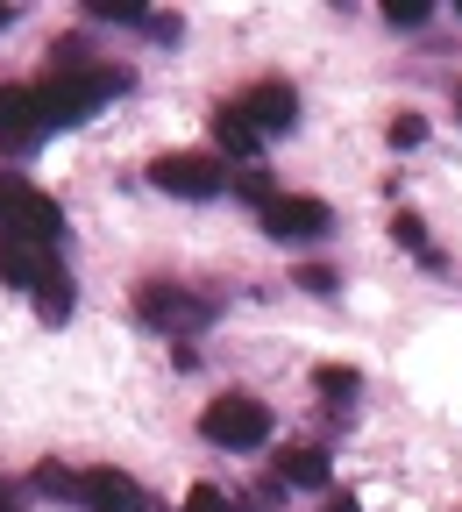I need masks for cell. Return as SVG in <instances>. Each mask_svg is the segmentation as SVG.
Instances as JSON below:
<instances>
[{
    "mask_svg": "<svg viewBox=\"0 0 462 512\" xmlns=\"http://www.w3.org/2000/svg\"><path fill=\"white\" fill-rule=\"evenodd\" d=\"M121 86H128V72H121V64H79L72 50H57V64L36 79L43 128H72V121H86V114H93V107H107Z\"/></svg>",
    "mask_w": 462,
    "mask_h": 512,
    "instance_id": "6da1fadb",
    "label": "cell"
},
{
    "mask_svg": "<svg viewBox=\"0 0 462 512\" xmlns=\"http://www.w3.org/2000/svg\"><path fill=\"white\" fill-rule=\"evenodd\" d=\"M292 128H299V93L285 79H256L249 93H235V100L214 107V136L235 157H249L263 136H292Z\"/></svg>",
    "mask_w": 462,
    "mask_h": 512,
    "instance_id": "7a4b0ae2",
    "label": "cell"
},
{
    "mask_svg": "<svg viewBox=\"0 0 462 512\" xmlns=\"http://www.w3.org/2000/svg\"><path fill=\"white\" fill-rule=\"evenodd\" d=\"M200 434L214 448H263L271 441V406H263L256 392H221V399H207Z\"/></svg>",
    "mask_w": 462,
    "mask_h": 512,
    "instance_id": "3957f363",
    "label": "cell"
},
{
    "mask_svg": "<svg viewBox=\"0 0 462 512\" xmlns=\"http://www.w3.org/2000/svg\"><path fill=\"white\" fill-rule=\"evenodd\" d=\"M136 313H143V328H157V335H200L207 320H214V299H200V292H185V285H164V278H150L143 292H136Z\"/></svg>",
    "mask_w": 462,
    "mask_h": 512,
    "instance_id": "277c9868",
    "label": "cell"
},
{
    "mask_svg": "<svg viewBox=\"0 0 462 512\" xmlns=\"http://www.w3.org/2000/svg\"><path fill=\"white\" fill-rule=\"evenodd\" d=\"M0 228L36 235V242L57 249V235H64V207L50 200V192H36L29 178H8V171H0Z\"/></svg>",
    "mask_w": 462,
    "mask_h": 512,
    "instance_id": "5b68a950",
    "label": "cell"
},
{
    "mask_svg": "<svg viewBox=\"0 0 462 512\" xmlns=\"http://www.w3.org/2000/svg\"><path fill=\"white\" fill-rule=\"evenodd\" d=\"M256 221H263V235L271 242H320L327 228H335V214H327L320 200H306V192H271V200L256 207Z\"/></svg>",
    "mask_w": 462,
    "mask_h": 512,
    "instance_id": "8992f818",
    "label": "cell"
},
{
    "mask_svg": "<svg viewBox=\"0 0 462 512\" xmlns=\"http://www.w3.org/2000/svg\"><path fill=\"white\" fill-rule=\"evenodd\" d=\"M150 185L171 192V200H214V192L228 185V171L214 157H200V150H171V157L150 164Z\"/></svg>",
    "mask_w": 462,
    "mask_h": 512,
    "instance_id": "52a82bcc",
    "label": "cell"
},
{
    "mask_svg": "<svg viewBox=\"0 0 462 512\" xmlns=\"http://www.w3.org/2000/svg\"><path fill=\"white\" fill-rule=\"evenodd\" d=\"M50 271H57V249H50V242H36V235H15V228H0V278H8L15 292H36Z\"/></svg>",
    "mask_w": 462,
    "mask_h": 512,
    "instance_id": "ba28073f",
    "label": "cell"
},
{
    "mask_svg": "<svg viewBox=\"0 0 462 512\" xmlns=\"http://www.w3.org/2000/svg\"><path fill=\"white\" fill-rule=\"evenodd\" d=\"M72 505H93V512H150V498L128 484L121 470H107V463L72 477Z\"/></svg>",
    "mask_w": 462,
    "mask_h": 512,
    "instance_id": "9c48e42d",
    "label": "cell"
},
{
    "mask_svg": "<svg viewBox=\"0 0 462 512\" xmlns=\"http://www.w3.org/2000/svg\"><path fill=\"white\" fill-rule=\"evenodd\" d=\"M0 136H8V143H36L43 136L36 86H0Z\"/></svg>",
    "mask_w": 462,
    "mask_h": 512,
    "instance_id": "30bf717a",
    "label": "cell"
},
{
    "mask_svg": "<svg viewBox=\"0 0 462 512\" xmlns=\"http://www.w3.org/2000/svg\"><path fill=\"white\" fill-rule=\"evenodd\" d=\"M72 306H79V285H72V271H50L43 285H36V320H50V328H57V320H72Z\"/></svg>",
    "mask_w": 462,
    "mask_h": 512,
    "instance_id": "8fae6325",
    "label": "cell"
},
{
    "mask_svg": "<svg viewBox=\"0 0 462 512\" xmlns=\"http://www.w3.org/2000/svg\"><path fill=\"white\" fill-rule=\"evenodd\" d=\"M278 477L320 491V484H327V456H320V448H285V456H278Z\"/></svg>",
    "mask_w": 462,
    "mask_h": 512,
    "instance_id": "7c38bea8",
    "label": "cell"
},
{
    "mask_svg": "<svg viewBox=\"0 0 462 512\" xmlns=\"http://www.w3.org/2000/svg\"><path fill=\"white\" fill-rule=\"evenodd\" d=\"M391 235H399V249H413L420 264H434V271H441V249L427 242V221H420L413 207H399V214H391Z\"/></svg>",
    "mask_w": 462,
    "mask_h": 512,
    "instance_id": "4fadbf2b",
    "label": "cell"
},
{
    "mask_svg": "<svg viewBox=\"0 0 462 512\" xmlns=\"http://www.w3.org/2000/svg\"><path fill=\"white\" fill-rule=\"evenodd\" d=\"M313 392H320V399H335V406H349V399L363 392V377H356L349 363H320V370H313Z\"/></svg>",
    "mask_w": 462,
    "mask_h": 512,
    "instance_id": "5bb4252c",
    "label": "cell"
},
{
    "mask_svg": "<svg viewBox=\"0 0 462 512\" xmlns=\"http://www.w3.org/2000/svg\"><path fill=\"white\" fill-rule=\"evenodd\" d=\"M93 22H128V29H150V8L143 0H79Z\"/></svg>",
    "mask_w": 462,
    "mask_h": 512,
    "instance_id": "9a60e30c",
    "label": "cell"
},
{
    "mask_svg": "<svg viewBox=\"0 0 462 512\" xmlns=\"http://www.w3.org/2000/svg\"><path fill=\"white\" fill-rule=\"evenodd\" d=\"M427 15H434V0H384V22L391 29H420Z\"/></svg>",
    "mask_w": 462,
    "mask_h": 512,
    "instance_id": "2e32d148",
    "label": "cell"
},
{
    "mask_svg": "<svg viewBox=\"0 0 462 512\" xmlns=\"http://www.w3.org/2000/svg\"><path fill=\"white\" fill-rule=\"evenodd\" d=\"M384 136H391V150H420V143H427V121H420V114H399Z\"/></svg>",
    "mask_w": 462,
    "mask_h": 512,
    "instance_id": "e0dca14e",
    "label": "cell"
},
{
    "mask_svg": "<svg viewBox=\"0 0 462 512\" xmlns=\"http://www.w3.org/2000/svg\"><path fill=\"white\" fill-rule=\"evenodd\" d=\"M185 512H242V505H228V498H221L214 484H200V491L185 498Z\"/></svg>",
    "mask_w": 462,
    "mask_h": 512,
    "instance_id": "ac0fdd59",
    "label": "cell"
},
{
    "mask_svg": "<svg viewBox=\"0 0 462 512\" xmlns=\"http://www.w3.org/2000/svg\"><path fill=\"white\" fill-rule=\"evenodd\" d=\"M299 285H306V292H335V271H327V264H306Z\"/></svg>",
    "mask_w": 462,
    "mask_h": 512,
    "instance_id": "d6986e66",
    "label": "cell"
},
{
    "mask_svg": "<svg viewBox=\"0 0 462 512\" xmlns=\"http://www.w3.org/2000/svg\"><path fill=\"white\" fill-rule=\"evenodd\" d=\"M0 512H22V498H15L8 484H0Z\"/></svg>",
    "mask_w": 462,
    "mask_h": 512,
    "instance_id": "ffe728a7",
    "label": "cell"
},
{
    "mask_svg": "<svg viewBox=\"0 0 462 512\" xmlns=\"http://www.w3.org/2000/svg\"><path fill=\"white\" fill-rule=\"evenodd\" d=\"M15 15H22V8H8V0H0V29H15Z\"/></svg>",
    "mask_w": 462,
    "mask_h": 512,
    "instance_id": "44dd1931",
    "label": "cell"
},
{
    "mask_svg": "<svg viewBox=\"0 0 462 512\" xmlns=\"http://www.w3.org/2000/svg\"><path fill=\"white\" fill-rule=\"evenodd\" d=\"M327 512H363V505H356V498H335V505H327Z\"/></svg>",
    "mask_w": 462,
    "mask_h": 512,
    "instance_id": "7402d4cb",
    "label": "cell"
},
{
    "mask_svg": "<svg viewBox=\"0 0 462 512\" xmlns=\"http://www.w3.org/2000/svg\"><path fill=\"white\" fill-rule=\"evenodd\" d=\"M455 114H462V86H455Z\"/></svg>",
    "mask_w": 462,
    "mask_h": 512,
    "instance_id": "603a6c76",
    "label": "cell"
}]
</instances>
